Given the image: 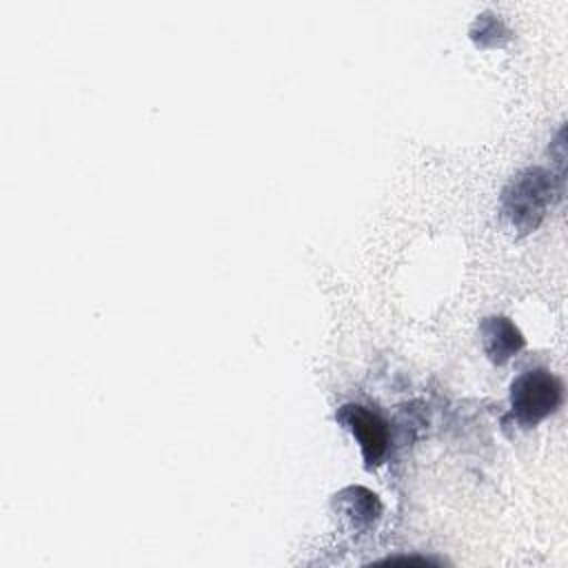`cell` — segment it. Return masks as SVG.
<instances>
[{
    "label": "cell",
    "instance_id": "cell-1",
    "mask_svg": "<svg viewBox=\"0 0 568 568\" xmlns=\"http://www.w3.org/2000/svg\"><path fill=\"white\" fill-rule=\"evenodd\" d=\"M552 202V175L539 166L521 171L501 193V213L519 233L537 229Z\"/></svg>",
    "mask_w": 568,
    "mask_h": 568
},
{
    "label": "cell",
    "instance_id": "cell-2",
    "mask_svg": "<svg viewBox=\"0 0 568 568\" xmlns=\"http://www.w3.org/2000/svg\"><path fill=\"white\" fill-rule=\"evenodd\" d=\"M561 402V382L544 368L521 373L510 386V413L521 426H535Z\"/></svg>",
    "mask_w": 568,
    "mask_h": 568
},
{
    "label": "cell",
    "instance_id": "cell-3",
    "mask_svg": "<svg viewBox=\"0 0 568 568\" xmlns=\"http://www.w3.org/2000/svg\"><path fill=\"white\" fill-rule=\"evenodd\" d=\"M335 419L357 439L368 468L377 466L384 459L388 448V428L375 410L362 404H344L335 413Z\"/></svg>",
    "mask_w": 568,
    "mask_h": 568
},
{
    "label": "cell",
    "instance_id": "cell-4",
    "mask_svg": "<svg viewBox=\"0 0 568 568\" xmlns=\"http://www.w3.org/2000/svg\"><path fill=\"white\" fill-rule=\"evenodd\" d=\"M479 333H481L484 351L495 364L508 362L524 346V337L519 328L508 317H501V315L486 317L479 326Z\"/></svg>",
    "mask_w": 568,
    "mask_h": 568
},
{
    "label": "cell",
    "instance_id": "cell-5",
    "mask_svg": "<svg viewBox=\"0 0 568 568\" xmlns=\"http://www.w3.org/2000/svg\"><path fill=\"white\" fill-rule=\"evenodd\" d=\"M335 510L351 524L353 530H368L377 521L382 504L375 493L362 486H348L335 495Z\"/></svg>",
    "mask_w": 568,
    "mask_h": 568
}]
</instances>
